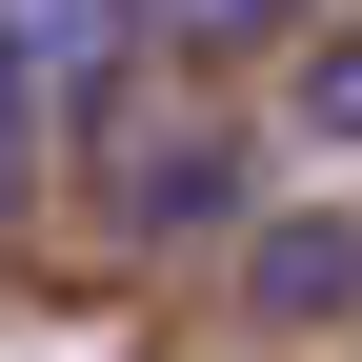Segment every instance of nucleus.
Returning a JSON list of instances; mask_svg holds the SVG:
<instances>
[{"instance_id": "2", "label": "nucleus", "mask_w": 362, "mask_h": 362, "mask_svg": "<svg viewBox=\"0 0 362 362\" xmlns=\"http://www.w3.org/2000/svg\"><path fill=\"white\" fill-rule=\"evenodd\" d=\"M0 21H21L40 101H101V81H121V40H141V0H0Z\"/></svg>"}, {"instance_id": "4", "label": "nucleus", "mask_w": 362, "mask_h": 362, "mask_svg": "<svg viewBox=\"0 0 362 362\" xmlns=\"http://www.w3.org/2000/svg\"><path fill=\"white\" fill-rule=\"evenodd\" d=\"M40 121H61V101H40V61H21V21H0V221H21V181H40Z\"/></svg>"}, {"instance_id": "1", "label": "nucleus", "mask_w": 362, "mask_h": 362, "mask_svg": "<svg viewBox=\"0 0 362 362\" xmlns=\"http://www.w3.org/2000/svg\"><path fill=\"white\" fill-rule=\"evenodd\" d=\"M221 202H242V161H221L202 121H161V141H121V221H141V242H202Z\"/></svg>"}, {"instance_id": "6", "label": "nucleus", "mask_w": 362, "mask_h": 362, "mask_svg": "<svg viewBox=\"0 0 362 362\" xmlns=\"http://www.w3.org/2000/svg\"><path fill=\"white\" fill-rule=\"evenodd\" d=\"M181 40H262V21H302V0H161Z\"/></svg>"}, {"instance_id": "3", "label": "nucleus", "mask_w": 362, "mask_h": 362, "mask_svg": "<svg viewBox=\"0 0 362 362\" xmlns=\"http://www.w3.org/2000/svg\"><path fill=\"white\" fill-rule=\"evenodd\" d=\"M242 282L282 302V322H342V302H362V221H282V242H262Z\"/></svg>"}, {"instance_id": "5", "label": "nucleus", "mask_w": 362, "mask_h": 362, "mask_svg": "<svg viewBox=\"0 0 362 362\" xmlns=\"http://www.w3.org/2000/svg\"><path fill=\"white\" fill-rule=\"evenodd\" d=\"M302 141H342V161H362V40H322V61H302Z\"/></svg>"}]
</instances>
